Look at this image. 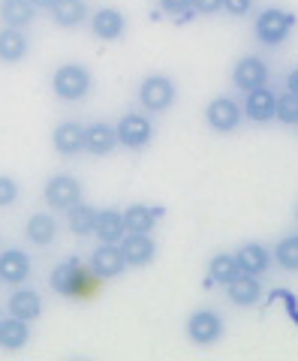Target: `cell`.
<instances>
[{
  "instance_id": "obj_1",
  "label": "cell",
  "mask_w": 298,
  "mask_h": 361,
  "mask_svg": "<svg viewBox=\"0 0 298 361\" xmlns=\"http://www.w3.org/2000/svg\"><path fill=\"white\" fill-rule=\"evenodd\" d=\"M52 94L64 103H82L94 94V73L85 63L66 61L52 73Z\"/></svg>"
},
{
  "instance_id": "obj_2",
  "label": "cell",
  "mask_w": 298,
  "mask_h": 361,
  "mask_svg": "<svg viewBox=\"0 0 298 361\" xmlns=\"http://www.w3.org/2000/svg\"><path fill=\"white\" fill-rule=\"evenodd\" d=\"M295 27V16L290 9H280V6H266L256 13V25H254V37L259 39V45L266 49H278L290 39V33Z\"/></svg>"
},
{
  "instance_id": "obj_3",
  "label": "cell",
  "mask_w": 298,
  "mask_h": 361,
  "mask_svg": "<svg viewBox=\"0 0 298 361\" xmlns=\"http://www.w3.org/2000/svg\"><path fill=\"white\" fill-rule=\"evenodd\" d=\"M178 103V85L172 75L163 73H154V75H145L139 82V106L151 115H163L172 106Z\"/></svg>"
},
{
  "instance_id": "obj_4",
  "label": "cell",
  "mask_w": 298,
  "mask_h": 361,
  "mask_svg": "<svg viewBox=\"0 0 298 361\" xmlns=\"http://www.w3.org/2000/svg\"><path fill=\"white\" fill-rule=\"evenodd\" d=\"M184 331H187V341H190L193 346H214V343L226 334V319H223L220 310H214V307H199V310H193V313L187 316Z\"/></svg>"
},
{
  "instance_id": "obj_5",
  "label": "cell",
  "mask_w": 298,
  "mask_h": 361,
  "mask_svg": "<svg viewBox=\"0 0 298 361\" xmlns=\"http://www.w3.org/2000/svg\"><path fill=\"white\" fill-rule=\"evenodd\" d=\"M114 135H118V148L142 151L154 142V121L145 111H127L114 123Z\"/></svg>"
},
{
  "instance_id": "obj_6",
  "label": "cell",
  "mask_w": 298,
  "mask_h": 361,
  "mask_svg": "<svg viewBox=\"0 0 298 361\" xmlns=\"http://www.w3.org/2000/svg\"><path fill=\"white\" fill-rule=\"evenodd\" d=\"M45 205H49L52 211L57 214H66L73 205H78L82 202V184H78L76 175H52L49 180H45Z\"/></svg>"
},
{
  "instance_id": "obj_7",
  "label": "cell",
  "mask_w": 298,
  "mask_h": 361,
  "mask_svg": "<svg viewBox=\"0 0 298 361\" xmlns=\"http://www.w3.org/2000/svg\"><path fill=\"white\" fill-rule=\"evenodd\" d=\"M242 121H244V111H242V103L232 97H214L208 106H205V123L214 130V133H232L242 127Z\"/></svg>"
},
{
  "instance_id": "obj_8",
  "label": "cell",
  "mask_w": 298,
  "mask_h": 361,
  "mask_svg": "<svg viewBox=\"0 0 298 361\" xmlns=\"http://www.w3.org/2000/svg\"><path fill=\"white\" fill-rule=\"evenodd\" d=\"M118 247L124 253V262H127V268H148L157 259V253H160L157 241L151 238V235H142V232H127L118 241Z\"/></svg>"
},
{
  "instance_id": "obj_9",
  "label": "cell",
  "mask_w": 298,
  "mask_h": 361,
  "mask_svg": "<svg viewBox=\"0 0 298 361\" xmlns=\"http://www.w3.org/2000/svg\"><path fill=\"white\" fill-rule=\"evenodd\" d=\"M88 21H90V33L102 42H118V39H124V33H127V16L114 6L94 9Z\"/></svg>"
},
{
  "instance_id": "obj_10",
  "label": "cell",
  "mask_w": 298,
  "mask_h": 361,
  "mask_svg": "<svg viewBox=\"0 0 298 361\" xmlns=\"http://www.w3.org/2000/svg\"><path fill=\"white\" fill-rule=\"evenodd\" d=\"M30 256L21 247H6L0 250V283L4 286H25L30 277Z\"/></svg>"
},
{
  "instance_id": "obj_11",
  "label": "cell",
  "mask_w": 298,
  "mask_h": 361,
  "mask_svg": "<svg viewBox=\"0 0 298 361\" xmlns=\"http://www.w3.org/2000/svg\"><path fill=\"white\" fill-rule=\"evenodd\" d=\"M232 82L235 87L242 90H254L259 85H268L271 82V70H268V61L266 58H259V54H247V58H242L235 63V70H232Z\"/></svg>"
},
{
  "instance_id": "obj_12",
  "label": "cell",
  "mask_w": 298,
  "mask_h": 361,
  "mask_svg": "<svg viewBox=\"0 0 298 361\" xmlns=\"http://www.w3.org/2000/svg\"><path fill=\"white\" fill-rule=\"evenodd\" d=\"M274 99H278V90H271L268 85L244 90V103H242L244 118L254 123H271L274 121Z\"/></svg>"
},
{
  "instance_id": "obj_13",
  "label": "cell",
  "mask_w": 298,
  "mask_h": 361,
  "mask_svg": "<svg viewBox=\"0 0 298 361\" xmlns=\"http://www.w3.org/2000/svg\"><path fill=\"white\" fill-rule=\"evenodd\" d=\"M52 148L61 157H78L85 154V123L78 121H61L52 130Z\"/></svg>"
},
{
  "instance_id": "obj_14",
  "label": "cell",
  "mask_w": 298,
  "mask_h": 361,
  "mask_svg": "<svg viewBox=\"0 0 298 361\" xmlns=\"http://www.w3.org/2000/svg\"><path fill=\"white\" fill-rule=\"evenodd\" d=\"M232 256H235V262H238V271H242V274H254V277L268 274V268L274 265L271 250H268L266 244H256V241L242 244Z\"/></svg>"
},
{
  "instance_id": "obj_15",
  "label": "cell",
  "mask_w": 298,
  "mask_h": 361,
  "mask_svg": "<svg viewBox=\"0 0 298 361\" xmlns=\"http://www.w3.org/2000/svg\"><path fill=\"white\" fill-rule=\"evenodd\" d=\"M121 217H124V229L127 232L151 235L154 226L166 217V208L163 205H142V202H133L130 208L121 211Z\"/></svg>"
},
{
  "instance_id": "obj_16",
  "label": "cell",
  "mask_w": 298,
  "mask_h": 361,
  "mask_svg": "<svg viewBox=\"0 0 298 361\" xmlns=\"http://www.w3.org/2000/svg\"><path fill=\"white\" fill-rule=\"evenodd\" d=\"M90 271L100 280H114L127 271V262H124V253L118 244H100L94 253H90Z\"/></svg>"
},
{
  "instance_id": "obj_17",
  "label": "cell",
  "mask_w": 298,
  "mask_h": 361,
  "mask_svg": "<svg viewBox=\"0 0 298 361\" xmlns=\"http://www.w3.org/2000/svg\"><path fill=\"white\" fill-rule=\"evenodd\" d=\"M49 18L57 27L76 30L90 18V6H88V0H54L49 9Z\"/></svg>"
},
{
  "instance_id": "obj_18",
  "label": "cell",
  "mask_w": 298,
  "mask_h": 361,
  "mask_svg": "<svg viewBox=\"0 0 298 361\" xmlns=\"http://www.w3.org/2000/svg\"><path fill=\"white\" fill-rule=\"evenodd\" d=\"M57 232H61V226H57L54 214H49V211L30 214L28 223H25V238L33 247H52L57 241Z\"/></svg>"
},
{
  "instance_id": "obj_19",
  "label": "cell",
  "mask_w": 298,
  "mask_h": 361,
  "mask_svg": "<svg viewBox=\"0 0 298 361\" xmlns=\"http://www.w3.org/2000/svg\"><path fill=\"white\" fill-rule=\"evenodd\" d=\"M6 310H9V316H16V319L33 322V319H40V316H42V295L37 289L16 286V292L6 301Z\"/></svg>"
},
{
  "instance_id": "obj_20",
  "label": "cell",
  "mask_w": 298,
  "mask_h": 361,
  "mask_svg": "<svg viewBox=\"0 0 298 361\" xmlns=\"http://www.w3.org/2000/svg\"><path fill=\"white\" fill-rule=\"evenodd\" d=\"M40 9L30 0H0V25L4 27H16V30H28L37 21Z\"/></svg>"
},
{
  "instance_id": "obj_21",
  "label": "cell",
  "mask_w": 298,
  "mask_h": 361,
  "mask_svg": "<svg viewBox=\"0 0 298 361\" xmlns=\"http://www.w3.org/2000/svg\"><path fill=\"white\" fill-rule=\"evenodd\" d=\"M226 295L235 307H254V304H259V298H262V283L254 274H238L226 283Z\"/></svg>"
},
{
  "instance_id": "obj_22",
  "label": "cell",
  "mask_w": 298,
  "mask_h": 361,
  "mask_svg": "<svg viewBox=\"0 0 298 361\" xmlns=\"http://www.w3.org/2000/svg\"><path fill=\"white\" fill-rule=\"evenodd\" d=\"M118 148V135H114V127L112 123H102V121H94L85 127V151L94 154V157H106Z\"/></svg>"
},
{
  "instance_id": "obj_23",
  "label": "cell",
  "mask_w": 298,
  "mask_h": 361,
  "mask_svg": "<svg viewBox=\"0 0 298 361\" xmlns=\"http://www.w3.org/2000/svg\"><path fill=\"white\" fill-rule=\"evenodd\" d=\"M94 235L100 238V244H118L127 229H124V217L118 208H97L94 217Z\"/></svg>"
},
{
  "instance_id": "obj_24",
  "label": "cell",
  "mask_w": 298,
  "mask_h": 361,
  "mask_svg": "<svg viewBox=\"0 0 298 361\" xmlns=\"http://www.w3.org/2000/svg\"><path fill=\"white\" fill-rule=\"evenodd\" d=\"M30 54V39L25 30L0 27V61L4 63H21Z\"/></svg>"
},
{
  "instance_id": "obj_25",
  "label": "cell",
  "mask_w": 298,
  "mask_h": 361,
  "mask_svg": "<svg viewBox=\"0 0 298 361\" xmlns=\"http://www.w3.org/2000/svg\"><path fill=\"white\" fill-rule=\"evenodd\" d=\"M28 343H30V322L16 319V316L0 319V346H4L6 353H18V349H25Z\"/></svg>"
},
{
  "instance_id": "obj_26",
  "label": "cell",
  "mask_w": 298,
  "mask_h": 361,
  "mask_svg": "<svg viewBox=\"0 0 298 361\" xmlns=\"http://www.w3.org/2000/svg\"><path fill=\"white\" fill-rule=\"evenodd\" d=\"M242 271H238V262L232 253H217L211 256L208 262V280H205V286H226L232 277H238Z\"/></svg>"
},
{
  "instance_id": "obj_27",
  "label": "cell",
  "mask_w": 298,
  "mask_h": 361,
  "mask_svg": "<svg viewBox=\"0 0 298 361\" xmlns=\"http://www.w3.org/2000/svg\"><path fill=\"white\" fill-rule=\"evenodd\" d=\"M94 217H97V208L88 205V202H78V205L66 211V226H70L76 238H88V235H94Z\"/></svg>"
},
{
  "instance_id": "obj_28",
  "label": "cell",
  "mask_w": 298,
  "mask_h": 361,
  "mask_svg": "<svg viewBox=\"0 0 298 361\" xmlns=\"http://www.w3.org/2000/svg\"><path fill=\"white\" fill-rule=\"evenodd\" d=\"M274 121H280L283 127H295L298 123V94L295 90H283L274 99Z\"/></svg>"
},
{
  "instance_id": "obj_29",
  "label": "cell",
  "mask_w": 298,
  "mask_h": 361,
  "mask_svg": "<svg viewBox=\"0 0 298 361\" xmlns=\"http://www.w3.org/2000/svg\"><path fill=\"white\" fill-rule=\"evenodd\" d=\"M271 259L283 271H290V274H292V271L298 268V238H295V235H286V238H280L278 244H274Z\"/></svg>"
},
{
  "instance_id": "obj_30",
  "label": "cell",
  "mask_w": 298,
  "mask_h": 361,
  "mask_svg": "<svg viewBox=\"0 0 298 361\" xmlns=\"http://www.w3.org/2000/svg\"><path fill=\"white\" fill-rule=\"evenodd\" d=\"M18 196H21L18 180H16V178H9V175H0V208L16 205Z\"/></svg>"
},
{
  "instance_id": "obj_31",
  "label": "cell",
  "mask_w": 298,
  "mask_h": 361,
  "mask_svg": "<svg viewBox=\"0 0 298 361\" xmlns=\"http://www.w3.org/2000/svg\"><path fill=\"white\" fill-rule=\"evenodd\" d=\"M220 13L232 16V18H244V16L254 13V0H223Z\"/></svg>"
},
{
  "instance_id": "obj_32",
  "label": "cell",
  "mask_w": 298,
  "mask_h": 361,
  "mask_svg": "<svg viewBox=\"0 0 298 361\" xmlns=\"http://www.w3.org/2000/svg\"><path fill=\"white\" fill-rule=\"evenodd\" d=\"M160 9L169 16H184L193 18V9H190V0H160Z\"/></svg>"
},
{
  "instance_id": "obj_33",
  "label": "cell",
  "mask_w": 298,
  "mask_h": 361,
  "mask_svg": "<svg viewBox=\"0 0 298 361\" xmlns=\"http://www.w3.org/2000/svg\"><path fill=\"white\" fill-rule=\"evenodd\" d=\"M223 6V0H190L193 16H217Z\"/></svg>"
},
{
  "instance_id": "obj_34",
  "label": "cell",
  "mask_w": 298,
  "mask_h": 361,
  "mask_svg": "<svg viewBox=\"0 0 298 361\" xmlns=\"http://www.w3.org/2000/svg\"><path fill=\"white\" fill-rule=\"evenodd\" d=\"M286 90H295V94H298V78H295V70L286 73Z\"/></svg>"
},
{
  "instance_id": "obj_35",
  "label": "cell",
  "mask_w": 298,
  "mask_h": 361,
  "mask_svg": "<svg viewBox=\"0 0 298 361\" xmlns=\"http://www.w3.org/2000/svg\"><path fill=\"white\" fill-rule=\"evenodd\" d=\"M30 4L37 6V9H52V4H54V0H30Z\"/></svg>"
}]
</instances>
